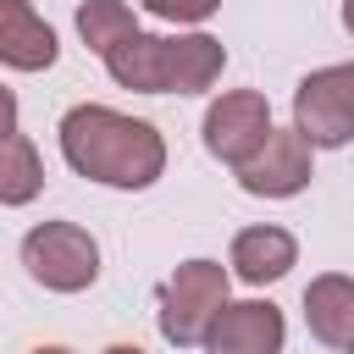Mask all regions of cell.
Here are the masks:
<instances>
[{
  "label": "cell",
  "mask_w": 354,
  "mask_h": 354,
  "mask_svg": "<svg viewBox=\"0 0 354 354\" xmlns=\"http://www.w3.org/2000/svg\"><path fill=\"white\" fill-rule=\"evenodd\" d=\"M17 133V94L0 83V138H11Z\"/></svg>",
  "instance_id": "9a60e30c"
},
{
  "label": "cell",
  "mask_w": 354,
  "mask_h": 354,
  "mask_svg": "<svg viewBox=\"0 0 354 354\" xmlns=\"http://www.w3.org/2000/svg\"><path fill=\"white\" fill-rule=\"evenodd\" d=\"M149 17H160V22H205V17H216V6L221 0H138Z\"/></svg>",
  "instance_id": "5bb4252c"
},
{
  "label": "cell",
  "mask_w": 354,
  "mask_h": 354,
  "mask_svg": "<svg viewBox=\"0 0 354 354\" xmlns=\"http://www.w3.org/2000/svg\"><path fill=\"white\" fill-rule=\"evenodd\" d=\"M61 155L77 177L105 188H149L166 171V138L111 105H72L61 116Z\"/></svg>",
  "instance_id": "6da1fadb"
},
{
  "label": "cell",
  "mask_w": 354,
  "mask_h": 354,
  "mask_svg": "<svg viewBox=\"0 0 354 354\" xmlns=\"http://www.w3.org/2000/svg\"><path fill=\"white\" fill-rule=\"evenodd\" d=\"M22 266L50 293H83L100 277V243L77 221H39L22 238Z\"/></svg>",
  "instance_id": "3957f363"
},
{
  "label": "cell",
  "mask_w": 354,
  "mask_h": 354,
  "mask_svg": "<svg viewBox=\"0 0 354 354\" xmlns=\"http://www.w3.org/2000/svg\"><path fill=\"white\" fill-rule=\"evenodd\" d=\"M227 266H232L238 282L266 288V282H277V277H288L299 266V243H293L288 227H243L232 238V260Z\"/></svg>",
  "instance_id": "30bf717a"
},
{
  "label": "cell",
  "mask_w": 354,
  "mask_h": 354,
  "mask_svg": "<svg viewBox=\"0 0 354 354\" xmlns=\"http://www.w3.org/2000/svg\"><path fill=\"white\" fill-rule=\"evenodd\" d=\"M33 354H72V348H61V343H44V348H33Z\"/></svg>",
  "instance_id": "ac0fdd59"
},
{
  "label": "cell",
  "mask_w": 354,
  "mask_h": 354,
  "mask_svg": "<svg viewBox=\"0 0 354 354\" xmlns=\"http://www.w3.org/2000/svg\"><path fill=\"white\" fill-rule=\"evenodd\" d=\"M348 354H354V348H348Z\"/></svg>",
  "instance_id": "d6986e66"
},
{
  "label": "cell",
  "mask_w": 354,
  "mask_h": 354,
  "mask_svg": "<svg viewBox=\"0 0 354 354\" xmlns=\"http://www.w3.org/2000/svg\"><path fill=\"white\" fill-rule=\"evenodd\" d=\"M304 326L326 348H354V277L326 271L304 288Z\"/></svg>",
  "instance_id": "8fae6325"
},
{
  "label": "cell",
  "mask_w": 354,
  "mask_h": 354,
  "mask_svg": "<svg viewBox=\"0 0 354 354\" xmlns=\"http://www.w3.org/2000/svg\"><path fill=\"white\" fill-rule=\"evenodd\" d=\"M293 133L310 149H343L354 138V61L321 66L293 88Z\"/></svg>",
  "instance_id": "277c9868"
},
{
  "label": "cell",
  "mask_w": 354,
  "mask_h": 354,
  "mask_svg": "<svg viewBox=\"0 0 354 354\" xmlns=\"http://www.w3.org/2000/svg\"><path fill=\"white\" fill-rule=\"evenodd\" d=\"M282 310L271 299H243V304H221L216 321L205 326L199 348L205 354H282Z\"/></svg>",
  "instance_id": "52a82bcc"
},
{
  "label": "cell",
  "mask_w": 354,
  "mask_h": 354,
  "mask_svg": "<svg viewBox=\"0 0 354 354\" xmlns=\"http://www.w3.org/2000/svg\"><path fill=\"white\" fill-rule=\"evenodd\" d=\"M55 55H61L55 28L28 0H0V66L44 72V66H55Z\"/></svg>",
  "instance_id": "ba28073f"
},
{
  "label": "cell",
  "mask_w": 354,
  "mask_h": 354,
  "mask_svg": "<svg viewBox=\"0 0 354 354\" xmlns=\"http://www.w3.org/2000/svg\"><path fill=\"white\" fill-rule=\"evenodd\" d=\"M77 33L94 55H105L111 44H122L127 33H138V17L127 0H83L77 6Z\"/></svg>",
  "instance_id": "4fadbf2b"
},
{
  "label": "cell",
  "mask_w": 354,
  "mask_h": 354,
  "mask_svg": "<svg viewBox=\"0 0 354 354\" xmlns=\"http://www.w3.org/2000/svg\"><path fill=\"white\" fill-rule=\"evenodd\" d=\"M310 177H315V149L293 127H271L266 144L238 166V188L254 199H293L310 188Z\"/></svg>",
  "instance_id": "5b68a950"
},
{
  "label": "cell",
  "mask_w": 354,
  "mask_h": 354,
  "mask_svg": "<svg viewBox=\"0 0 354 354\" xmlns=\"http://www.w3.org/2000/svg\"><path fill=\"white\" fill-rule=\"evenodd\" d=\"M105 354H144V348H138V343H111Z\"/></svg>",
  "instance_id": "2e32d148"
},
{
  "label": "cell",
  "mask_w": 354,
  "mask_h": 354,
  "mask_svg": "<svg viewBox=\"0 0 354 354\" xmlns=\"http://www.w3.org/2000/svg\"><path fill=\"white\" fill-rule=\"evenodd\" d=\"M343 28L354 33V0H343Z\"/></svg>",
  "instance_id": "e0dca14e"
},
{
  "label": "cell",
  "mask_w": 354,
  "mask_h": 354,
  "mask_svg": "<svg viewBox=\"0 0 354 354\" xmlns=\"http://www.w3.org/2000/svg\"><path fill=\"white\" fill-rule=\"evenodd\" d=\"M271 133V105L254 88H232L205 111V149L227 166H243Z\"/></svg>",
  "instance_id": "8992f818"
},
{
  "label": "cell",
  "mask_w": 354,
  "mask_h": 354,
  "mask_svg": "<svg viewBox=\"0 0 354 354\" xmlns=\"http://www.w3.org/2000/svg\"><path fill=\"white\" fill-rule=\"evenodd\" d=\"M227 288H232V277H227L221 260H183L160 288V315H155L160 337L171 348H199L205 326L227 304Z\"/></svg>",
  "instance_id": "7a4b0ae2"
},
{
  "label": "cell",
  "mask_w": 354,
  "mask_h": 354,
  "mask_svg": "<svg viewBox=\"0 0 354 354\" xmlns=\"http://www.w3.org/2000/svg\"><path fill=\"white\" fill-rule=\"evenodd\" d=\"M100 61H105V72H111L122 88H138V94H171V39L127 33V39L111 44Z\"/></svg>",
  "instance_id": "9c48e42d"
},
{
  "label": "cell",
  "mask_w": 354,
  "mask_h": 354,
  "mask_svg": "<svg viewBox=\"0 0 354 354\" xmlns=\"http://www.w3.org/2000/svg\"><path fill=\"white\" fill-rule=\"evenodd\" d=\"M44 188V160L33 149V138L11 133L0 138V205H33Z\"/></svg>",
  "instance_id": "7c38bea8"
}]
</instances>
